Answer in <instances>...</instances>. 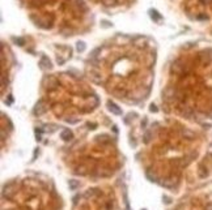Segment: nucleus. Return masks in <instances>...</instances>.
<instances>
[{
  "label": "nucleus",
  "instance_id": "f257e3e1",
  "mask_svg": "<svg viewBox=\"0 0 212 210\" xmlns=\"http://www.w3.org/2000/svg\"><path fill=\"white\" fill-rule=\"evenodd\" d=\"M60 137H62L63 141H71L72 137H73V134L69 129H64L62 133H60Z\"/></svg>",
  "mask_w": 212,
  "mask_h": 210
},
{
  "label": "nucleus",
  "instance_id": "f03ea898",
  "mask_svg": "<svg viewBox=\"0 0 212 210\" xmlns=\"http://www.w3.org/2000/svg\"><path fill=\"white\" fill-rule=\"evenodd\" d=\"M207 175H208V171H207V169H206V167L200 166L199 169H198V176H199L200 179H204Z\"/></svg>",
  "mask_w": 212,
  "mask_h": 210
},
{
  "label": "nucleus",
  "instance_id": "7ed1b4c3",
  "mask_svg": "<svg viewBox=\"0 0 212 210\" xmlns=\"http://www.w3.org/2000/svg\"><path fill=\"white\" fill-rule=\"evenodd\" d=\"M109 110H110L113 114H115V115H121V114H122L121 108H119L118 106L113 105V103H109Z\"/></svg>",
  "mask_w": 212,
  "mask_h": 210
},
{
  "label": "nucleus",
  "instance_id": "20e7f679",
  "mask_svg": "<svg viewBox=\"0 0 212 210\" xmlns=\"http://www.w3.org/2000/svg\"><path fill=\"white\" fill-rule=\"evenodd\" d=\"M69 189H72V191H75V189H77V187L80 185L79 181L77 180H69Z\"/></svg>",
  "mask_w": 212,
  "mask_h": 210
},
{
  "label": "nucleus",
  "instance_id": "39448f33",
  "mask_svg": "<svg viewBox=\"0 0 212 210\" xmlns=\"http://www.w3.org/2000/svg\"><path fill=\"white\" fill-rule=\"evenodd\" d=\"M151 16H152V17H155V18H157V20H160V16L156 13V11H151Z\"/></svg>",
  "mask_w": 212,
  "mask_h": 210
},
{
  "label": "nucleus",
  "instance_id": "423d86ee",
  "mask_svg": "<svg viewBox=\"0 0 212 210\" xmlns=\"http://www.w3.org/2000/svg\"><path fill=\"white\" fill-rule=\"evenodd\" d=\"M204 210H212V202H208L207 205H206V208Z\"/></svg>",
  "mask_w": 212,
  "mask_h": 210
},
{
  "label": "nucleus",
  "instance_id": "0eeeda50",
  "mask_svg": "<svg viewBox=\"0 0 212 210\" xmlns=\"http://www.w3.org/2000/svg\"><path fill=\"white\" fill-rule=\"evenodd\" d=\"M208 154H211V155H212V145L208 147Z\"/></svg>",
  "mask_w": 212,
  "mask_h": 210
}]
</instances>
